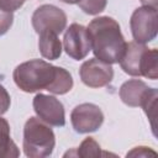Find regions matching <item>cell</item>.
I'll return each instance as SVG.
<instances>
[{"mask_svg":"<svg viewBox=\"0 0 158 158\" xmlns=\"http://www.w3.org/2000/svg\"><path fill=\"white\" fill-rule=\"evenodd\" d=\"M12 78L17 88L25 93L48 90L52 94L63 95L70 91L74 84L67 69L42 59H31L19 64L14 69Z\"/></svg>","mask_w":158,"mask_h":158,"instance_id":"obj_1","label":"cell"},{"mask_svg":"<svg viewBox=\"0 0 158 158\" xmlns=\"http://www.w3.org/2000/svg\"><path fill=\"white\" fill-rule=\"evenodd\" d=\"M86 28L95 58L107 64L118 63L127 43L118 22L112 17L100 16L91 20Z\"/></svg>","mask_w":158,"mask_h":158,"instance_id":"obj_2","label":"cell"},{"mask_svg":"<svg viewBox=\"0 0 158 158\" xmlns=\"http://www.w3.org/2000/svg\"><path fill=\"white\" fill-rule=\"evenodd\" d=\"M56 136L48 123L31 116L23 126V153L30 158H43L53 153Z\"/></svg>","mask_w":158,"mask_h":158,"instance_id":"obj_3","label":"cell"},{"mask_svg":"<svg viewBox=\"0 0 158 158\" xmlns=\"http://www.w3.org/2000/svg\"><path fill=\"white\" fill-rule=\"evenodd\" d=\"M130 27L135 42L144 44L153 41L158 32L157 5L146 4L137 7L131 15Z\"/></svg>","mask_w":158,"mask_h":158,"instance_id":"obj_4","label":"cell"},{"mask_svg":"<svg viewBox=\"0 0 158 158\" xmlns=\"http://www.w3.org/2000/svg\"><path fill=\"white\" fill-rule=\"evenodd\" d=\"M31 22L33 30L38 35L42 32H54L59 35L65 30L67 15L62 9L51 4H44L35 10Z\"/></svg>","mask_w":158,"mask_h":158,"instance_id":"obj_5","label":"cell"},{"mask_svg":"<svg viewBox=\"0 0 158 158\" xmlns=\"http://www.w3.org/2000/svg\"><path fill=\"white\" fill-rule=\"evenodd\" d=\"M70 121L74 131L78 133L95 132L104 122V114L98 105L84 102L72 110Z\"/></svg>","mask_w":158,"mask_h":158,"instance_id":"obj_6","label":"cell"},{"mask_svg":"<svg viewBox=\"0 0 158 158\" xmlns=\"http://www.w3.org/2000/svg\"><path fill=\"white\" fill-rule=\"evenodd\" d=\"M37 116L49 126L63 127L65 125V112L63 104L52 95L37 94L32 101Z\"/></svg>","mask_w":158,"mask_h":158,"instance_id":"obj_7","label":"cell"},{"mask_svg":"<svg viewBox=\"0 0 158 158\" xmlns=\"http://www.w3.org/2000/svg\"><path fill=\"white\" fill-rule=\"evenodd\" d=\"M63 46L65 53L70 58L75 60L84 59L91 51L88 28L79 23H72L64 33Z\"/></svg>","mask_w":158,"mask_h":158,"instance_id":"obj_8","label":"cell"},{"mask_svg":"<svg viewBox=\"0 0 158 158\" xmlns=\"http://www.w3.org/2000/svg\"><path fill=\"white\" fill-rule=\"evenodd\" d=\"M79 75L81 81L89 88H102L111 83L114 78V69L111 64L99 60L98 58H91L85 60L80 69Z\"/></svg>","mask_w":158,"mask_h":158,"instance_id":"obj_9","label":"cell"},{"mask_svg":"<svg viewBox=\"0 0 158 158\" xmlns=\"http://www.w3.org/2000/svg\"><path fill=\"white\" fill-rule=\"evenodd\" d=\"M147 49V47L142 43H137L135 41L126 43V49L123 52L122 58L120 59V65L122 70L132 77H141L139 74V64L141 58L143 56V52Z\"/></svg>","mask_w":158,"mask_h":158,"instance_id":"obj_10","label":"cell"},{"mask_svg":"<svg viewBox=\"0 0 158 158\" xmlns=\"http://www.w3.org/2000/svg\"><path fill=\"white\" fill-rule=\"evenodd\" d=\"M148 90H149V86L143 80L130 79L121 85L118 94L123 104L131 107H138L141 106V102L144 99Z\"/></svg>","mask_w":158,"mask_h":158,"instance_id":"obj_11","label":"cell"},{"mask_svg":"<svg viewBox=\"0 0 158 158\" xmlns=\"http://www.w3.org/2000/svg\"><path fill=\"white\" fill-rule=\"evenodd\" d=\"M38 49L43 58L54 60L62 54V43L54 32H42L38 38Z\"/></svg>","mask_w":158,"mask_h":158,"instance_id":"obj_12","label":"cell"},{"mask_svg":"<svg viewBox=\"0 0 158 158\" xmlns=\"http://www.w3.org/2000/svg\"><path fill=\"white\" fill-rule=\"evenodd\" d=\"M19 156L20 151L11 139L10 125L4 117H0V158H16Z\"/></svg>","mask_w":158,"mask_h":158,"instance_id":"obj_13","label":"cell"},{"mask_svg":"<svg viewBox=\"0 0 158 158\" xmlns=\"http://www.w3.org/2000/svg\"><path fill=\"white\" fill-rule=\"evenodd\" d=\"M141 77L156 80L158 78V51L156 48H147L143 52L139 64Z\"/></svg>","mask_w":158,"mask_h":158,"instance_id":"obj_14","label":"cell"},{"mask_svg":"<svg viewBox=\"0 0 158 158\" xmlns=\"http://www.w3.org/2000/svg\"><path fill=\"white\" fill-rule=\"evenodd\" d=\"M104 153L101 152V148L99 146V143L93 138V137H86L78 148L69 151L64 154V157L68 156H74V157H83V158H88V157H100Z\"/></svg>","mask_w":158,"mask_h":158,"instance_id":"obj_15","label":"cell"},{"mask_svg":"<svg viewBox=\"0 0 158 158\" xmlns=\"http://www.w3.org/2000/svg\"><path fill=\"white\" fill-rule=\"evenodd\" d=\"M157 99H158V91L156 88H149L148 93L146 94L144 99L141 102V107L146 112L147 117L151 121V127L153 130V133L156 136V116H157Z\"/></svg>","mask_w":158,"mask_h":158,"instance_id":"obj_16","label":"cell"},{"mask_svg":"<svg viewBox=\"0 0 158 158\" xmlns=\"http://www.w3.org/2000/svg\"><path fill=\"white\" fill-rule=\"evenodd\" d=\"M107 0H80L79 7L88 15H98L105 10Z\"/></svg>","mask_w":158,"mask_h":158,"instance_id":"obj_17","label":"cell"},{"mask_svg":"<svg viewBox=\"0 0 158 158\" xmlns=\"http://www.w3.org/2000/svg\"><path fill=\"white\" fill-rule=\"evenodd\" d=\"M14 22V15L10 11L0 9V36L5 35Z\"/></svg>","mask_w":158,"mask_h":158,"instance_id":"obj_18","label":"cell"},{"mask_svg":"<svg viewBox=\"0 0 158 158\" xmlns=\"http://www.w3.org/2000/svg\"><path fill=\"white\" fill-rule=\"evenodd\" d=\"M10 104H11L10 94L4 88V85L0 84V115L5 114L10 109Z\"/></svg>","mask_w":158,"mask_h":158,"instance_id":"obj_19","label":"cell"},{"mask_svg":"<svg viewBox=\"0 0 158 158\" xmlns=\"http://www.w3.org/2000/svg\"><path fill=\"white\" fill-rule=\"evenodd\" d=\"M25 0H0V9L14 12L23 5Z\"/></svg>","mask_w":158,"mask_h":158,"instance_id":"obj_20","label":"cell"},{"mask_svg":"<svg viewBox=\"0 0 158 158\" xmlns=\"http://www.w3.org/2000/svg\"><path fill=\"white\" fill-rule=\"evenodd\" d=\"M149 154L156 156V152L152 151L149 147H144V146H139V147H135L132 151H130L126 156L127 157H148Z\"/></svg>","mask_w":158,"mask_h":158,"instance_id":"obj_21","label":"cell"},{"mask_svg":"<svg viewBox=\"0 0 158 158\" xmlns=\"http://www.w3.org/2000/svg\"><path fill=\"white\" fill-rule=\"evenodd\" d=\"M62 2H65V4H78L80 0H60Z\"/></svg>","mask_w":158,"mask_h":158,"instance_id":"obj_22","label":"cell"},{"mask_svg":"<svg viewBox=\"0 0 158 158\" xmlns=\"http://www.w3.org/2000/svg\"><path fill=\"white\" fill-rule=\"evenodd\" d=\"M139 1H142V2H146V1H147L148 4H149V1H152L153 5H157V0H139ZM149 5H151V4H149Z\"/></svg>","mask_w":158,"mask_h":158,"instance_id":"obj_23","label":"cell"}]
</instances>
